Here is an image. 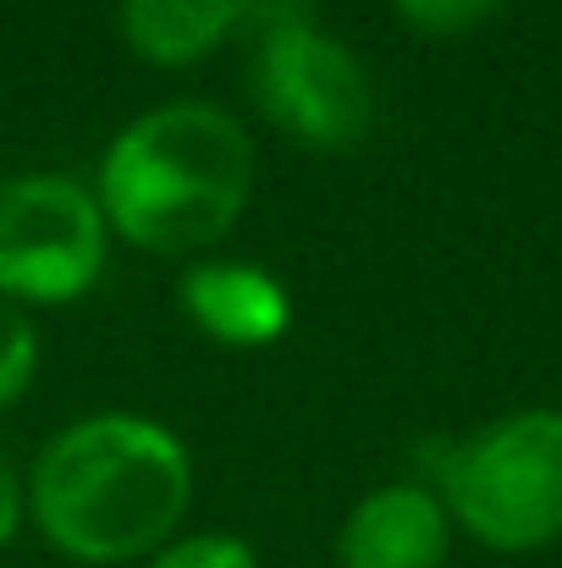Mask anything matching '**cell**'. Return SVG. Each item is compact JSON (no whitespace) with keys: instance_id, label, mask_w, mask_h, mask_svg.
I'll return each instance as SVG.
<instances>
[{"instance_id":"obj_6","label":"cell","mask_w":562,"mask_h":568,"mask_svg":"<svg viewBox=\"0 0 562 568\" xmlns=\"http://www.w3.org/2000/svg\"><path fill=\"white\" fill-rule=\"evenodd\" d=\"M447 508L430 486H375L337 530V568H441Z\"/></svg>"},{"instance_id":"obj_7","label":"cell","mask_w":562,"mask_h":568,"mask_svg":"<svg viewBox=\"0 0 562 568\" xmlns=\"http://www.w3.org/2000/svg\"><path fill=\"white\" fill-rule=\"evenodd\" d=\"M187 321L226 348H265L287 332L293 304L282 282L248 260H204L183 276Z\"/></svg>"},{"instance_id":"obj_11","label":"cell","mask_w":562,"mask_h":568,"mask_svg":"<svg viewBox=\"0 0 562 568\" xmlns=\"http://www.w3.org/2000/svg\"><path fill=\"white\" fill-rule=\"evenodd\" d=\"M150 568H259V558L237 536H193L177 547H161Z\"/></svg>"},{"instance_id":"obj_2","label":"cell","mask_w":562,"mask_h":568,"mask_svg":"<svg viewBox=\"0 0 562 568\" xmlns=\"http://www.w3.org/2000/svg\"><path fill=\"white\" fill-rule=\"evenodd\" d=\"M254 193V139L221 105L177 100L127 122L100 161V215L150 254L226 237Z\"/></svg>"},{"instance_id":"obj_4","label":"cell","mask_w":562,"mask_h":568,"mask_svg":"<svg viewBox=\"0 0 562 568\" xmlns=\"http://www.w3.org/2000/svg\"><path fill=\"white\" fill-rule=\"evenodd\" d=\"M100 199L67 172L0 178V298L6 304H72L105 265Z\"/></svg>"},{"instance_id":"obj_8","label":"cell","mask_w":562,"mask_h":568,"mask_svg":"<svg viewBox=\"0 0 562 568\" xmlns=\"http://www.w3.org/2000/svg\"><path fill=\"white\" fill-rule=\"evenodd\" d=\"M248 0H116L122 39L155 67H193L243 28Z\"/></svg>"},{"instance_id":"obj_10","label":"cell","mask_w":562,"mask_h":568,"mask_svg":"<svg viewBox=\"0 0 562 568\" xmlns=\"http://www.w3.org/2000/svg\"><path fill=\"white\" fill-rule=\"evenodd\" d=\"M391 11L425 39H452V33H469L486 17H497L502 0H391Z\"/></svg>"},{"instance_id":"obj_12","label":"cell","mask_w":562,"mask_h":568,"mask_svg":"<svg viewBox=\"0 0 562 568\" xmlns=\"http://www.w3.org/2000/svg\"><path fill=\"white\" fill-rule=\"evenodd\" d=\"M22 486H17V475H11V464L0 458V547L17 536V525H22Z\"/></svg>"},{"instance_id":"obj_3","label":"cell","mask_w":562,"mask_h":568,"mask_svg":"<svg viewBox=\"0 0 562 568\" xmlns=\"http://www.w3.org/2000/svg\"><path fill=\"white\" fill-rule=\"evenodd\" d=\"M441 508L497 552H535L562 536V414L524 408L436 458Z\"/></svg>"},{"instance_id":"obj_5","label":"cell","mask_w":562,"mask_h":568,"mask_svg":"<svg viewBox=\"0 0 562 568\" xmlns=\"http://www.w3.org/2000/svg\"><path fill=\"white\" fill-rule=\"evenodd\" d=\"M248 89L293 144L320 155L365 150L375 128V83L365 61L315 22L259 33L248 55Z\"/></svg>"},{"instance_id":"obj_9","label":"cell","mask_w":562,"mask_h":568,"mask_svg":"<svg viewBox=\"0 0 562 568\" xmlns=\"http://www.w3.org/2000/svg\"><path fill=\"white\" fill-rule=\"evenodd\" d=\"M33 371H39V332L17 304L0 298V414L33 386Z\"/></svg>"},{"instance_id":"obj_1","label":"cell","mask_w":562,"mask_h":568,"mask_svg":"<svg viewBox=\"0 0 562 568\" xmlns=\"http://www.w3.org/2000/svg\"><path fill=\"white\" fill-rule=\"evenodd\" d=\"M22 497L55 552L78 564H133L161 552L183 525L193 469L166 425L89 414L39 447Z\"/></svg>"}]
</instances>
